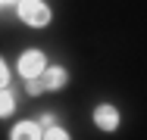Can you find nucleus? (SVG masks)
I'll list each match as a JSON object with an SVG mask.
<instances>
[{"instance_id": "obj_1", "label": "nucleus", "mask_w": 147, "mask_h": 140, "mask_svg": "<svg viewBox=\"0 0 147 140\" xmlns=\"http://www.w3.org/2000/svg\"><path fill=\"white\" fill-rule=\"evenodd\" d=\"M16 16H19L22 25H28V28H47L53 22V9L44 0H19L16 3Z\"/></svg>"}, {"instance_id": "obj_2", "label": "nucleus", "mask_w": 147, "mask_h": 140, "mask_svg": "<svg viewBox=\"0 0 147 140\" xmlns=\"http://www.w3.org/2000/svg\"><path fill=\"white\" fill-rule=\"evenodd\" d=\"M44 65H47V53H44V50H38V47L22 50L19 59H16V72L22 75V81H25V78H41Z\"/></svg>"}, {"instance_id": "obj_3", "label": "nucleus", "mask_w": 147, "mask_h": 140, "mask_svg": "<svg viewBox=\"0 0 147 140\" xmlns=\"http://www.w3.org/2000/svg\"><path fill=\"white\" fill-rule=\"evenodd\" d=\"M91 121H94V128L97 131H103V134H110V131H116L119 125H122V115L113 103H97L94 112H91Z\"/></svg>"}, {"instance_id": "obj_4", "label": "nucleus", "mask_w": 147, "mask_h": 140, "mask_svg": "<svg viewBox=\"0 0 147 140\" xmlns=\"http://www.w3.org/2000/svg\"><path fill=\"white\" fill-rule=\"evenodd\" d=\"M41 84H44V90H53V93L63 90V87L69 84V69H66V65H59V62H53V65L47 62V65H44V72H41Z\"/></svg>"}, {"instance_id": "obj_5", "label": "nucleus", "mask_w": 147, "mask_h": 140, "mask_svg": "<svg viewBox=\"0 0 147 140\" xmlns=\"http://www.w3.org/2000/svg\"><path fill=\"white\" fill-rule=\"evenodd\" d=\"M9 140H41V125H38L34 118H22V121L13 125Z\"/></svg>"}, {"instance_id": "obj_6", "label": "nucleus", "mask_w": 147, "mask_h": 140, "mask_svg": "<svg viewBox=\"0 0 147 140\" xmlns=\"http://www.w3.org/2000/svg\"><path fill=\"white\" fill-rule=\"evenodd\" d=\"M13 112H16V93L6 84V87H0V118H9Z\"/></svg>"}, {"instance_id": "obj_7", "label": "nucleus", "mask_w": 147, "mask_h": 140, "mask_svg": "<svg viewBox=\"0 0 147 140\" xmlns=\"http://www.w3.org/2000/svg\"><path fill=\"white\" fill-rule=\"evenodd\" d=\"M69 137H72V134H69L63 125H57V121H53V125H47V128L41 131V140H69Z\"/></svg>"}, {"instance_id": "obj_8", "label": "nucleus", "mask_w": 147, "mask_h": 140, "mask_svg": "<svg viewBox=\"0 0 147 140\" xmlns=\"http://www.w3.org/2000/svg\"><path fill=\"white\" fill-rule=\"evenodd\" d=\"M25 90H28V97H41V93H44L41 78H25Z\"/></svg>"}, {"instance_id": "obj_9", "label": "nucleus", "mask_w": 147, "mask_h": 140, "mask_svg": "<svg viewBox=\"0 0 147 140\" xmlns=\"http://www.w3.org/2000/svg\"><path fill=\"white\" fill-rule=\"evenodd\" d=\"M34 121H38V125H41V131H44L47 125H53V121H57V112H41Z\"/></svg>"}, {"instance_id": "obj_10", "label": "nucleus", "mask_w": 147, "mask_h": 140, "mask_svg": "<svg viewBox=\"0 0 147 140\" xmlns=\"http://www.w3.org/2000/svg\"><path fill=\"white\" fill-rule=\"evenodd\" d=\"M9 84V65H6V59L0 56V87H6Z\"/></svg>"}, {"instance_id": "obj_11", "label": "nucleus", "mask_w": 147, "mask_h": 140, "mask_svg": "<svg viewBox=\"0 0 147 140\" xmlns=\"http://www.w3.org/2000/svg\"><path fill=\"white\" fill-rule=\"evenodd\" d=\"M16 3H19V0H0V13H3V9H16Z\"/></svg>"}]
</instances>
